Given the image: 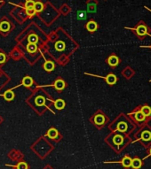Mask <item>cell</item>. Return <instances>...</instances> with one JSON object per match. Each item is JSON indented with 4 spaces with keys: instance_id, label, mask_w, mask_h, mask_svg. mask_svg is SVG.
I'll return each instance as SVG.
<instances>
[{
    "instance_id": "obj_9",
    "label": "cell",
    "mask_w": 151,
    "mask_h": 169,
    "mask_svg": "<svg viewBox=\"0 0 151 169\" xmlns=\"http://www.w3.org/2000/svg\"><path fill=\"white\" fill-rule=\"evenodd\" d=\"M47 136L49 137V138H51V139H55L57 136H58V131H57V129H50L48 131H47Z\"/></svg>"
},
{
    "instance_id": "obj_14",
    "label": "cell",
    "mask_w": 151,
    "mask_h": 169,
    "mask_svg": "<svg viewBox=\"0 0 151 169\" xmlns=\"http://www.w3.org/2000/svg\"><path fill=\"white\" fill-rule=\"evenodd\" d=\"M33 84V80L31 77L29 76H26L23 78L22 80V85L25 86V87H30L31 85Z\"/></svg>"
},
{
    "instance_id": "obj_22",
    "label": "cell",
    "mask_w": 151,
    "mask_h": 169,
    "mask_svg": "<svg viewBox=\"0 0 151 169\" xmlns=\"http://www.w3.org/2000/svg\"><path fill=\"white\" fill-rule=\"evenodd\" d=\"M127 124L125 123V122H120V123H118V125H117V130L118 131H120V132H122V133H124V132H125L126 130H127Z\"/></svg>"
},
{
    "instance_id": "obj_11",
    "label": "cell",
    "mask_w": 151,
    "mask_h": 169,
    "mask_svg": "<svg viewBox=\"0 0 151 169\" xmlns=\"http://www.w3.org/2000/svg\"><path fill=\"white\" fill-rule=\"evenodd\" d=\"M54 106L56 109L58 110H62L65 107V102L63 99H57L56 101L54 102Z\"/></svg>"
},
{
    "instance_id": "obj_10",
    "label": "cell",
    "mask_w": 151,
    "mask_h": 169,
    "mask_svg": "<svg viewBox=\"0 0 151 169\" xmlns=\"http://www.w3.org/2000/svg\"><path fill=\"white\" fill-rule=\"evenodd\" d=\"M3 96H4L5 99L7 101H12L14 98V93L12 89H8L7 91H6Z\"/></svg>"
},
{
    "instance_id": "obj_25",
    "label": "cell",
    "mask_w": 151,
    "mask_h": 169,
    "mask_svg": "<svg viewBox=\"0 0 151 169\" xmlns=\"http://www.w3.org/2000/svg\"><path fill=\"white\" fill-rule=\"evenodd\" d=\"M26 13H27L28 17L31 18V17H33L36 13V12L35 11L34 8H32V9H26Z\"/></svg>"
},
{
    "instance_id": "obj_1",
    "label": "cell",
    "mask_w": 151,
    "mask_h": 169,
    "mask_svg": "<svg viewBox=\"0 0 151 169\" xmlns=\"http://www.w3.org/2000/svg\"><path fill=\"white\" fill-rule=\"evenodd\" d=\"M14 27V24L6 17H4L0 20V33H2L4 36H6L11 30H13Z\"/></svg>"
},
{
    "instance_id": "obj_17",
    "label": "cell",
    "mask_w": 151,
    "mask_h": 169,
    "mask_svg": "<svg viewBox=\"0 0 151 169\" xmlns=\"http://www.w3.org/2000/svg\"><path fill=\"white\" fill-rule=\"evenodd\" d=\"M34 9H35V11L36 12V13H41V12L44 10V4H43L42 2H40V1H36V2L35 3Z\"/></svg>"
},
{
    "instance_id": "obj_6",
    "label": "cell",
    "mask_w": 151,
    "mask_h": 169,
    "mask_svg": "<svg viewBox=\"0 0 151 169\" xmlns=\"http://www.w3.org/2000/svg\"><path fill=\"white\" fill-rule=\"evenodd\" d=\"M135 30H136V33L140 36H143L147 34V28L144 25H140L137 28H135Z\"/></svg>"
},
{
    "instance_id": "obj_27",
    "label": "cell",
    "mask_w": 151,
    "mask_h": 169,
    "mask_svg": "<svg viewBox=\"0 0 151 169\" xmlns=\"http://www.w3.org/2000/svg\"><path fill=\"white\" fill-rule=\"evenodd\" d=\"M17 169H28V165L25 162H21L17 165Z\"/></svg>"
},
{
    "instance_id": "obj_16",
    "label": "cell",
    "mask_w": 151,
    "mask_h": 169,
    "mask_svg": "<svg viewBox=\"0 0 151 169\" xmlns=\"http://www.w3.org/2000/svg\"><path fill=\"white\" fill-rule=\"evenodd\" d=\"M141 165H142V162H141V160H140V158H135L132 159V168H134V169H139V168L141 166Z\"/></svg>"
},
{
    "instance_id": "obj_20",
    "label": "cell",
    "mask_w": 151,
    "mask_h": 169,
    "mask_svg": "<svg viewBox=\"0 0 151 169\" xmlns=\"http://www.w3.org/2000/svg\"><path fill=\"white\" fill-rule=\"evenodd\" d=\"M28 41L30 43H36L38 42V36L36 34H30L28 36Z\"/></svg>"
},
{
    "instance_id": "obj_4",
    "label": "cell",
    "mask_w": 151,
    "mask_h": 169,
    "mask_svg": "<svg viewBox=\"0 0 151 169\" xmlns=\"http://www.w3.org/2000/svg\"><path fill=\"white\" fill-rule=\"evenodd\" d=\"M105 117L102 115V114H97L95 117H94V123L98 126H102L105 123Z\"/></svg>"
},
{
    "instance_id": "obj_31",
    "label": "cell",
    "mask_w": 151,
    "mask_h": 169,
    "mask_svg": "<svg viewBox=\"0 0 151 169\" xmlns=\"http://www.w3.org/2000/svg\"><path fill=\"white\" fill-rule=\"evenodd\" d=\"M146 8H147V10H149V9H148V8H147V7H146ZM149 11H150V12H151V10H149Z\"/></svg>"
},
{
    "instance_id": "obj_33",
    "label": "cell",
    "mask_w": 151,
    "mask_h": 169,
    "mask_svg": "<svg viewBox=\"0 0 151 169\" xmlns=\"http://www.w3.org/2000/svg\"><path fill=\"white\" fill-rule=\"evenodd\" d=\"M150 48H151V46H150Z\"/></svg>"
},
{
    "instance_id": "obj_24",
    "label": "cell",
    "mask_w": 151,
    "mask_h": 169,
    "mask_svg": "<svg viewBox=\"0 0 151 169\" xmlns=\"http://www.w3.org/2000/svg\"><path fill=\"white\" fill-rule=\"evenodd\" d=\"M55 49H56L57 50H63L65 49V44H64V43L62 42V41L56 42V43H55Z\"/></svg>"
},
{
    "instance_id": "obj_18",
    "label": "cell",
    "mask_w": 151,
    "mask_h": 169,
    "mask_svg": "<svg viewBox=\"0 0 151 169\" xmlns=\"http://www.w3.org/2000/svg\"><path fill=\"white\" fill-rule=\"evenodd\" d=\"M35 3L36 2L34 1V0H27V1L23 5V7H24L25 10L26 9H32V8H34Z\"/></svg>"
},
{
    "instance_id": "obj_28",
    "label": "cell",
    "mask_w": 151,
    "mask_h": 169,
    "mask_svg": "<svg viewBox=\"0 0 151 169\" xmlns=\"http://www.w3.org/2000/svg\"><path fill=\"white\" fill-rule=\"evenodd\" d=\"M6 54H4L3 52H0V64H2L6 61Z\"/></svg>"
},
{
    "instance_id": "obj_2",
    "label": "cell",
    "mask_w": 151,
    "mask_h": 169,
    "mask_svg": "<svg viewBox=\"0 0 151 169\" xmlns=\"http://www.w3.org/2000/svg\"><path fill=\"white\" fill-rule=\"evenodd\" d=\"M108 63L110 67H117L119 63V59L116 55H111L108 59Z\"/></svg>"
},
{
    "instance_id": "obj_5",
    "label": "cell",
    "mask_w": 151,
    "mask_h": 169,
    "mask_svg": "<svg viewBox=\"0 0 151 169\" xmlns=\"http://www.w3.org/2000/svg\"><path fill=\"white\" fill-rule=\"evenodd\" d=\"M100 78H104L107 83L109 85H114L117 82V76L113 74H109L107 77H100Z\"/></svg>"
},
{
    "instance_id": "obj_32",
    "label": "cell",
    "mask_w": 151,
    "mask_h": 169,
    "mask_svg": "<svg viewBox=\"0 0 151 169\" xmlns=\"http://www.w3.org/2000/svg\"><path fill=\"white\" fill-rule=\"evenodd\" d=\"M150 155H151V149H150Z\"/></svg>"
},
{
    "instance_id": "obj_21",
    "label": "cell",
    "mask_w": 151,
    "mask_h": 169,
    "mask_svg": "<svg viewBox=\"0 0 151 169\" xmlns=\"http://www.w3.org/2000/svg\"><path fill=\"white\" fill-rule=\"evenodd\" d=\"M113 141H114L115 144H117V145H121V144L123 143V142H124V138H123L122 136L117 135V136H115V137L113 138Z\"/></svg>"
},
{
    "instance_id": "obj_19",
    "label": "cell",
    "mask_w": 151,
    "mask_h": 169,
    "mask_svg": "<svg viewBox=\"0 0 151 169\" xmlns=\"http://www.w3.org/2000/svg\"><path fill=\"white\" fill-rule=\"evenodd\" d=\"M140 111L143 112V114L147 117V116H149L151 114V108L148 106V105H144L141 107Z\"/></svg>"
},
{
    "instance_id": "obj_3",
    "label": "cell",
    "mask_w": 151,
    "mask_h": 169,
    "mask_svg": "<svg viewBox=\"0 0 151 169\" xmlns=\"http://www.w3.org/2000/svg\"><path fill=\"white\" fill-rule=\"evenodd\" d=\"M98 28V25L94 21H90L86 24V29L89 32H95Z\"/></svg>"
},
{
    "instance_id": "obj_30",
    "label": "cell",
    "mask_w": 151,
    "mask_h": 169,
    "mask_svg": "<svg viewBox=\"0 0 151 169\" xmlns=\"http://www.w3.org/2000/svg\"><path fill=\"white\" fill-rule=\"evenodd\" d=\"M2 121H3V120H2V118H1V117H0V123H1V122H2Z\"/></svg>"
},
{
    "instance_id": "obj_23",
    "label": "cell",
    "mask_w": 151,
    "mask_h": 169,
    "mask_svg": "<svg viewBox=\"0 0 151 169\" xmlns=\"http://www.w3.org/2000/svg\"><path fill=\"white\" fill-rule=\"evenodd\" d=\"M141 139L144 141H149L151 139V133L149 131H143L141 134Z\"/></svg>"
},
{
    "instance_id": "obj_13",
    "label": "cell",
    "mask_w": 151,
    "mask_h": 169,
    "mask_svg": "<svg viewBox=\"0 0 151 169\" xmlns=\"http://www.w3.org/2000/svg\"><path fill=\"white\" fill-rule=\"evenodd\" d=\"M27 50L29 52V53H35L36 50H37V46H36V43H29L27 44Z\"/></svg>"
},
{
    "instance_id": "obj_8",
    "label": "cell",
    "mask_w": 151,
    "mask_h": 169,
    "mask_svg": "<svg viewBox=\"0 0 151 169\" xmlns=\"http://www.w3.org/2000/svg\"><path fill=\"white\" fill-rule=\"evenodd\" d=\"M55 66H54V63L53 61H45V63L44 64V68L45 71L47 72H52L54 69Z\"/></svg>"
},
{
    "instance_id": "obj_12",
    "label": "cell",
    "mask_w": 151,
    "mask_h": 169,
    "mask_svg": "<svg viewBox=\"0 0 151 169\" xmlns=\"http://www.w3.org/2000/svg\"><path fill=\"white\" fill-rule=\"evenodd\" d=\"M132 159L129 157V156H125L123 160H122V165L125 167H130L132 166Z\"/></svg>"
},
{
    "instance_id": "obj_15",
    "label": "cell",
    "mask_w": 151,
    "mask_h": 169,
    "mask_svg": "<svg viewBox=\"0 0 151 169\" xmlns=\"http://www.w3.org/2000/svg\"><path fill=\"white\" fill-rule=\"evenodd\" d=\"M134 117H135V120L138 121H144L145 119H146V116L143 114V112L141 111H139L135 112Z\"/></svg>"
},
{
    "instance_id": "obj_26",
    "label": "cell",
    "mask_w": 151,
    "mask_h": 169,
    "mask_svg": "<svg viewBox=\"0 0 151 169\" xmlns=\"http://www.w3.org/2000/svg\"><path fill=\"white\" fill-rule=\"evenodd\" d=\"M36 104L37 105H39V106L44 105V98L42 97H36Z\"/></svg>"
},
{
    "instance_id": "obj_7",
    "label": "cell",
    "mask_w": 151,
    "mask_h": 169,
    "mask_svg": "<svg viewBox=\"0 0 151 169\" xmlns=\"http://www.w3.org/2000/svg\"><path fill=\"white\" fill-rule=\"evenodd\" d=\"M65 86H66V84H65L64 81H63V80H61V79L55 81V82H54V87L57 90H62V89L65 88Z\"/></svg>"
},
{
    "instance_id": "obj_29",
    "label": "cell",
    "mask_w": 151,
    "mask_h": 169,
    "mask_svg": "<svg viewBox=\"0 0 151 169\" xmlns=\"http://www.w3.org/2000/svg\"><path fill=\"white\" fill-rule=\"evenodd\" d=\"M5 2H4V0H0V8H1L3 6H4Z\"/></svg>"
}]
</instances>
